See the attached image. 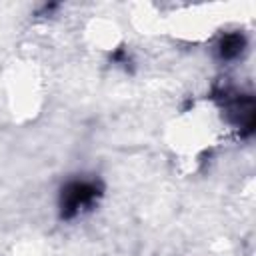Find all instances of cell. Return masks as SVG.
Instances as JSON below:
<instances>
[{
	"label": "cell",
	"mask_w": 256,
	"mask_h": 256,
	"mask_svg": "<svg viewBox=\"0 0 256 256\" xmlns=\"http://www.w3.org/2000/svg\"><path fill=\"white\" fill-rule=\"evenodd\" d=\"M100 186L94 180H72L62 188L60 194V212L62 218H76L84 210H90L98 196Z\"/></svg>",
	"instance_id": "obj_1"
},
{
	"label": "cell",
	"mask_w": 256,
	"mask_h": 256,
	"mask_svg": "<svg viewBox=\"0 0 256 256\" xmlns=\"http://www.w3.org/2000/svg\"><path fill=\"white\" fill-rule=\"evenodd\" d=\"M242 48H244V38L240 34H226L220 42V56L224 60H232L240 56Z\"/></svg>",
	"instance_id": "obj_2"
}]
</instances>
